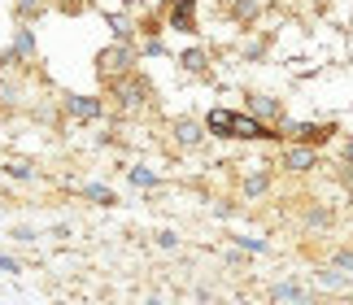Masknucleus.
<instances>
[{"mask_svg": "<svg viewBox=\"0 0 353 305\" xmlns=\"http://www.w3.org/2000/svg\"><path fill=\"white\" fill-rule=\"evenodd\" d=\"M105 88H110L114 105L122 109V114H135V109H144V105H148V96H153V83H148L140 70H127V75H118V79H110V83H105Z\"/></svg>", "mask_w": 353, "mask_h": 305, "instance_id": "1", "label": "nucleus"}, {"mask_svg": "<svg viewBox=\"0 0 353 305\" xmlns=\"http://www.w3.org/2000/svg\"><path fill=\"white\" fill-rule=\"evenodd\" d=\"M336 122H310V118H288L283 114L279 122V140H296V144H310V148H323L336 140Z\"/></svg>", "mask_w": 353, "mask_h": 305, "instance_id": "2", "label": "nucleus"}, {"mask_svg": "<svg viewBox=\"0 0 353 305\" xmlns=\"http://www.w3.org/2000/svg\"><path fill=\"white\" fill-rule=\"evenodd\" d=\"M135 61H140V48L127 44V39H114V44H105V48L97 52V75H101V83H110V79H118V75L135 70Z\"/></svg>", "mask_w": 353, "mask_h": 305, "instance_id": "3", "label": "nucleus"}, {"mask_svg": "<svg viewBox=\"0 0 353 305\" xmlns=\"http://www.w3.org/2000/svg\"><path fill=\"white\" fill-rule=\"evenodd\" d=\"M161 13H166V26L179 35H196L201 18H196V0H161Z\"/></svg>", "mask_w": 353, "mask_h": 305, "instance_id": "4", "label": "nucleus"}, {"mask_svg": "<svg viewBox=\"0 0 353 305\" xmlns=\"http://www.w3.org/2000/svg\"><path fill=\"white\" fill-rule=\"evenodd\" d=\"M61 109H65V118H74V122H97V118H105V101H101V96L65 92L61 96Z\"/></svg>", "mask_w": 353, "mask_h": 305, "instance_id": "5", "label": "nucleus"}, {"mask_svg": "<svg viewBox=\"0 0 353 305\" xmlns=\"http://www.w3.org/2000/svg\"><path fill=\"white\" fill-rule=\"evenodd\" d=\"M279 166H283L288 175H310V170L319 166V148H310V144H296V140H292L288 148H283Z\"/></svg>", "mask_w": 353, "mask_h": 305, "instance_id": "6", "label": "nucleus"}, {"mask_svg": "<svg viewBox=\"0 0 353 305\" xmlns=\"http://www.w3.org/2000/svg\"><path fill=\"white\" fill-rule=\"evenodd\" d=\"M174 144H179V148H201V144H205V118H179V122H174Z\"/></svg>", "mask_w": 353, "mask_h": 305, "instance_id": "7", "label": "nucleus"}, {"mask_svg": "<svg viewBox=\"0 0 353 305\" xmlns=\"http://www.w3.org/2000/svg\"><path fill=\"white\" fill-rule=\"evenodd\" d=\"M249 114L262 118V122H270V127H279V122H283V105H279V96L249 92Z\"/></svg>", "mask_w": 353, "mask_h": 305, "instance_id": "8", "label": "nucleus"}, {"mask_svg": "<svg viewBox=\"0 0 353 305\" xmlns=\"http://www.w3.org/2000/svg\"><path fill=\"white\" fill-rule=\"evenodd\" d=\"M105 26H110V35L114 39H127V44H135V35H140V31H135V18H131V9H110V13H105Z\"/></svg>", "mask_w": 353, "mask_h": 305, "instance_id": "9", "label": "nucleus"}, {"mask_svg": "<svg viewBox=\"0 0 353 305\" xmlns=\"http://www.w3.org/2000/svg\"><path fill=\"white\" fill-rule=\"evenodd\" d=\"M9 48H13V57H18V61H35V31H31V22H18Z\"/></svg>", "mask_w": 353, "mask_h": 305, "instance_id": "10", "label": "nucleus"}, {"mask_svg": "<svg viewBox=\"0 0 353 305\" xmlns=\"http://www.w3.org/2000/svg\"><path fill=\"white\" fill-rule=\"evenodd\" d=\"M205 131L219 135V140H232V109H227V105H214L210 114H205Z\"/></svg>", "mask_w": 353, "mask_h": 305, "instance_id": "11", "label": "nucleus"}, {"mask_svg": "<svg viewBox=\"0 0 353 305\" xmlns=\"http://www.w3.org/2000/svg\"><path fill=\"white\" fill-rule=\"evenodd\" d=\"M240 192H244V201H257V197H266V192H270V170H266V166H257L253 175H244Z\"/></svg>", "mask_w": 353, "mask_h": 305, "instance_id": "12", "label": "nucleus"}, {"mask_svg": "<svg viewBox=\"0 0 353 305\" xmlns=\"http://www.w3.org/2000/svg\"><path fill=\"white\" fill-rule=\"evenodd\" d=\"M179 70H188V75H205V70H210V52L201 48V44L183 48V52H179Z\"/></svg>", "mask_w": 353, "mask_h": 305, "instance_id": "13", "label": "nucleus"}, {"mask_svg": "<svg viewBox=\"0 0 353 305\" xmlns=\"http://www.w3.org/2000/svg\"><path fill=\"white\" fill-rule=\"evenodd\" d=\"M79 197L92 201V205H105V210H110V205H118V197H114L110 184H83V188H79Z\"/></svg>", "mask_w": 353, "mask_h": 305, "instance_id": "14", "label": "nucleus"}, {"mask_svg": "<svg viewBox=\"0 0 353 305\" xmlns=\"http://www.w3.org/2000/svg\"><path fill=\"white\" fill-rule=\"evenodd\" d=\"M122 170H127V184H131V188H144V192H148V188L161 184V175L148 170V166H122Z\"/></svg>", "mask_w": 353, "mask_h": 305, "instance_id": "15", "label": "nucleus"}, {"mask_svg": "<svg viewBox=\"0 0 353 305\" xmlns=\"http://www.w3.org/2000/svg\"><path fill=\"white\" fill-rule=\"evenodd\" d=\"M270 297H275V301H305L310 293L296 279H283V284H270Z\"/></svg>", "mask_w": 353, "mask_h": 305, "instance_id": "16", "label": "nucleus"}, {"mask_svg": "<svg viewBox=\"0 0 353 305\" xmlns=\"http://www.w3.org/2000/svg\"><path fill=\"white\" fill-rule=\"evenodd\" d=\"M135 31H140L144 39H153V35H161V31H166V13H161V9H157V13H144V18L135 22Z\"/></svg>", "mask_w": 353, "mask_h": 305, "instance_id": "17", "label": "nucleus"}, {"mask_svg": "<svg viewBox=\"0 0 353 305\" xmlns=\"http://www.w3.org/2000/svg\"><path fill=\"white\" fill-rule=\"evenodd\" d=\"M232 244H236V248H244L249 257H262V253H270V240H262V235H232Z\"/></svg>", "mask_w": 353, "mask_h": 305, "instance_id": "18", "label": "nucleus"}, {"mask_svg": "<svg viewBox=\"0 0 353 305\" xmlns=\"http://www.w3.org/2000/svg\"><path fill=\"white\" fill-rule=\"evenodd\" d=\"M13 13H18V22H35L44 13V0H13Z\"/></svg>", "mask_w": 353, "mask_h": 305, "instance_id": "19", "label": "nucleus"}, {"mask_svg": "<svg viewBox=\"0 0 353 305\" xmlns=\"http://www.w3.org/2000/svg\"><path fill=\"white\" fill-rule=\"evenodd\" d=\"M257 13H262V9H257V0H236V5H232V18H236L240 26H249Z\"/></svg>", "mask_w": 353, "mask_h": 305, "instance_id": "20", "label": "nucleus"}, {"mask_svg": "<svg viewBox=\"0 0 353 305\" xmlns=\"http://www.w3.org/2000/svg\"><path fill=\"white\" fill-rule=\"evenodd\" d=\"M140 48V57L148 61V57H166V44H161V35H153V39H144V44H135Z\"/></svg>", "mask_w": 353, "mask_h": 305, "instance_id": "21", "label": "nucleus"}, {"mask_svg": "<svg viewBox=\"0 0 353 305\" xmlns=\"http://www.w3.org/2000/svg\"><path fill=\"white\" fill-rule=\"evenodd\" d=\"M5 175H9V179H22V184H26V179H35L31 161H9V166H5Z\"/></svg>", "mask_w": 353, "mask_h": 305, "instance_id": "22", "label": "nucleus"}, {"mask_svg": "<svg viewBox=\"0 0 353 305\" xmlns=\"http://www.w3.org/2000/svg\"><path fill=\"white\" fill-rule=\"evenodd\" d=\"M332 266L336 270H353V248H336V253H332Z\"/></svg>", "mask_w": 353, "mask_h": 305, "instance_id": "23", "label": "nucleus"}, {"mask_svg": "<svg viewBox=\"0 0 353 305\" xmlns=\"http://www.w3.org/2000/svg\"><path fill=\"white\" fill-rule=\"evenodd\" d=\"M266 48H270L266 39H253V44L244 48V61H262V57H266Z\"/></svg>", "mask_w": 353, "mask_h": 305, "instance_id": "24", "label": "nucleus"}, {"mask_svg": "<svg viewBox=\"0 0 353 305\" xmlns=\"http://www.w3.org/2000/svg\"><path fill=\"white\" fill-rule=\"evenodd\" d=\"M319 284H323V288H345V275L332 266V270H323V275H319Z\"/></svg>", "mask_w": 353, "mask_h": 305, "instance_id": "25", "label": "nucleus"}, {"mask_svg": "<svg viewBox=\"0 0 353 305\" xmlns=\"http://www.w3.org/2000/svg\"><path fill=\"white\" fill-rule=\"evenodd\" d=\"M9 235H13L18 244H35V240H39V231H35V227H13Z\"/></svg>", "mask_w": 353, "mask_h": 305, "instance_id": "26", "label": "nucleus"}, {"mask_svg": "<svg viewBox=\"0 0 353 305\" xmlns=\"http://www.w3.org/2000/svg\"><path fill=\"white\" fill-rule=\"evenodd\" d=\"M332 223V210H314V214H305V227H327Z\"/></svg>", "mask_w": 353, "mask_h": 305, "instance_id": "27", "label": "nucleus"}, {"mask_svg": "<svg viewBox=\"0 0 353 305\" xmlns=\"http://www.w3.org/2000/svg\"><path fill=\"white\" fill-rule=\"evenodd\" d=\"M157 248H166V253L179 248V235H174V231H157Z\"/></svg>", "mask_w": 353, "mask_h": 305, "instance_id": "28", "label": "nucleus"}, {"mask_svg": "<svg viewBox=\"0 0 353 305\" xmlns=\"http://www.w3.org/2000/svg\"><path fill=\"white\" fill-rule=\"evenodd\" d=\"M0 270H5V275H18V270H22V262H18V257H9V253H0Z\"/></svg>", "mask_w": 353, "mask_h": 305, "instance_id": "29", "label": "nucleus"}, {"mask_svg": "<svg viewBox=\"0 0 353 305\" xmlns=\"http://www.w3.org/2000/svg\"><path fill=\"white\" fill-rule=\"evenodd\" d=\"M341 157H345V166H353V135H349V140H341Z\"/></svg>", "mask_w": 353, "mask_h": 305, "instance_id": "30", "label": "nucleus"}, {"mask_svg": "<svg viewBox=\"0 0 353 305\" xmlns=\"http://www.w3.org/2000/svg\"><path fill=\"white\" fill-rule=\"evenodd\" d=\"M118 5H122V9H140L144 0H118Z\"/></svg>", "mask_w": 353, "mask_h": 305, "instance_id": "31", "label": "nucleus"}]
</instances>
